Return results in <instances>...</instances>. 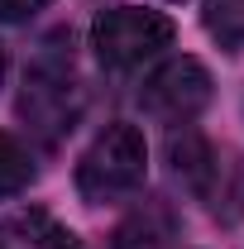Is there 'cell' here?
I'll use <instances>...</instances> for the list:
<instances>
[{
    "mask_svg": "<svg viewBox=\"0 0 244 249\" xmlns=\"http://www.w3.org/2000/svg\"><path fill=\"white\" fill-rule=\"evenodd\" d=\"M173 43V19L158 10H139V5H115L105 15H96L91 24V48L105 67H139L153 53H163Z\"/></svg>",
    "mask_w": 244,
    "mask_h": 249,
    "instance_id": "7a4b0ae2",
    "label": "cell"
},
{
    "mask_svg": "<svg viewBox=\"0 0 244 249\" xmlns=\"http://www.w3.org/2000/svg\"><path fill=\"white\" fill-rule=\"evenodd\" d=\"M144 168H149V149L144 134L134 124H110L91 139V149L77 163V192L101 206V201H120L144 187Z\"/></svg>",
    "mask_w": 244,
    "mask_h": 249,
    "instance_id": "6da1fadb",
    "label": "cell"
},
{
    "mask_svg": "<svg viewBox=\"0 0 244 249\" xmlns=\"http://www.w3.org/2000/svg\"><path fill=\"white\" fill-rule=\"evenodd\" d=\"M177 235V216L168 211V201H144L115 225L110 249H163Z\"/></svg>",
    "mask_w": 244,
    "mask_h": 249,
    "instance_id": "5b68a950",
    "label": "cell"
},
{
    "mask_svg": "<svg viewBox=\"0 0 244 249\" xmlns=\"http://www.w3.org/2000/svg\"><path fill=\"white\" fill-rule=\"evenodd\" d=\"M206 29L225 48H244V0H206Z\"/></svg>",
    "mask_w": 244,
    "mask_h": 249,
    "instance_id": "52a82bcc",
    "label": "cell"
},
{
    "mask_svg": "<svg viewBox=\"0 0 244 249\" xmlns=\"http://www.w3.org/2000/svg\"><path fill=\"white\" fill-rule=\"evenodd\" d=\"M43 5H48V0H0V24H24Z\"/></svg>",
    "mask_w": 244,
    "mask_h": 249,
    "instance_id": "ba28073f",
    "label": "cell"
},
{
    "mask_svg": "<svg viewBox=\"0 0 244 249\" xmlns=\"http://www.w3.org/2000/svg\"><path fill=\"white\" fill-rule=\"evenodd\" d=\"M206 101H211V72L196 58L163 62L149 82H144V91H139V106L149 110L153 120H163V124L196 120V115L206 110Z\"/></svg>",
    "mask_w": 244,
    "mask_h": 249,
    "instance_id": "3957f363",
    "label": "cell"
},
{
    "mask_svg": "<svg viewBox=\"0 0 244 249\" xmlns=\"http://www.w3.org/2000/svg\"><path fill=\"white\" fill-rule=\"evenodd\" d=\"M34 182V158L19 149V139L0 134V196H19Z\"/></svg>",
    "mask_w": 244,
    "mask_h": 249,
    "instance_id": "8992f818",
    "label": "cell"
},
{
    "mask_svg": "<svg viewBox=\"0 0 244 249\" xmlns=\"http://www.w3.org/2000/svg\"><path fill=\"white\" fill-rule=\"evenodd\" d=\"M0 77H5V53H0Z\"/></svg>",
    "mask_w": 244,
    "mask_h": 249,
    "instance_id": "9c48e42d",
    "label": "cell"
},
{
    "mask_svg": "<svg viewBox=\"0 0 244 249\" xmlns=\"http://www.w3.org/2000/svg\"><path fill=\"white\" fill-rule=\"evenodd\" d=\"M67 96H72V72L38 62L29 77H24V101H19V106H24V115H29L38 129L58 134V129H67L72 110H77V106H67Z\"/></svg>",
    "mask_w": 244,
    "mask_h": 249,
    "instance_id": "277c9868",
    "label": "cell"
}]
</instances>
